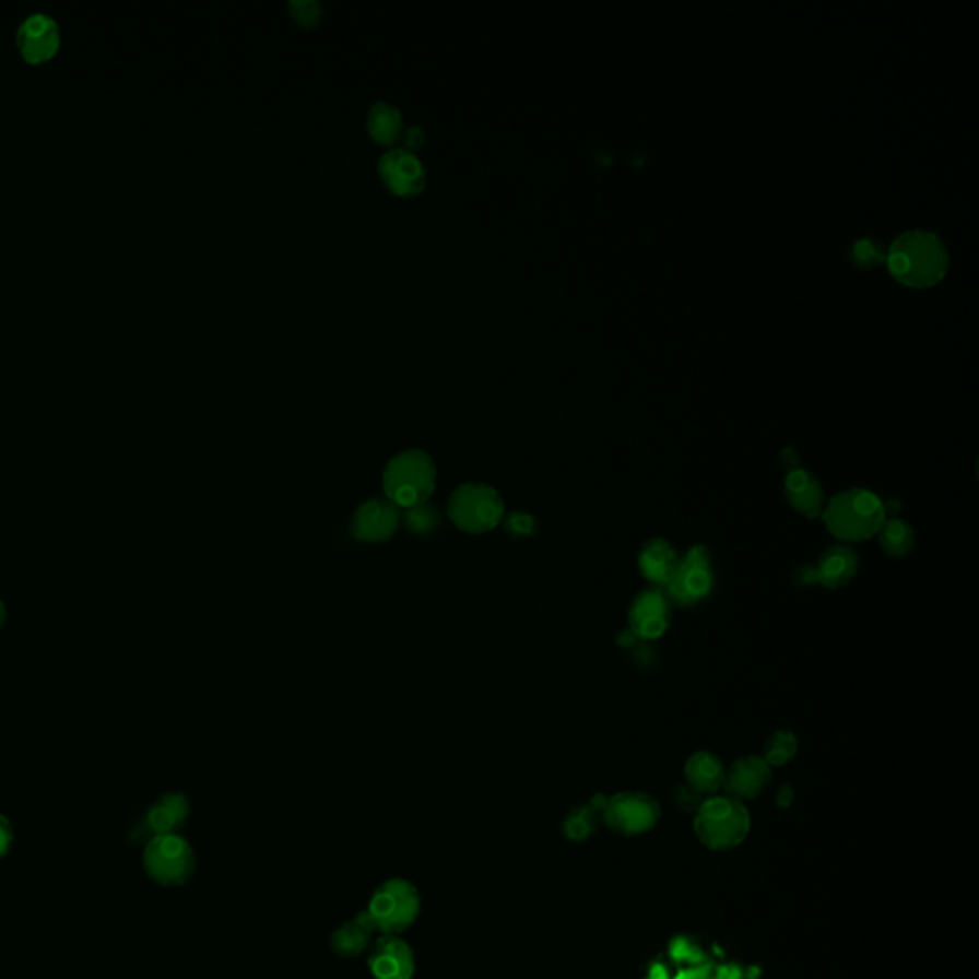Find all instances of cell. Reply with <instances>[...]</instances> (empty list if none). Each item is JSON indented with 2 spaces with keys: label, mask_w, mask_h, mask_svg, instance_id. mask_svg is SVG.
<instances>
[{
  "label": "cell",
  "mask_w": 979,
  "mask_h": 979,
  "mask_svg": "<svg viewBox=\"0 0 979 979\" xmlns=\"http://www.w3.org/2000/svg\"><path fill=\"white\" fill-rule=\"evenodd\" d=\"M821 519L838 542L859 543L878 534L887 515L884 502L874 492L848 488L826 499Z\"/></svg>",
  "instance_id": "obj_1"
},
{
  "label": "cell",
  "mask_w": 979,
  "mask_h": 979,
  "mask_svg": "<svg viewBox=\"0 0 979 979\" xmlns=\"http://www.w3.org/2000/svg\"><path fill=\"white\" fill-rule=\"evenodd\" d=\"M947 251L940 237L924 229H910L895 239L887 252V264L897 280L925 287L940 282L947 268Z\"/></svg>",
  "instance_id": "obj_2"
},
{
  "label": "cell",
  "mask_w": 979,
  "mask_h": 979,
  "mask_svg": "<svg viewBox=\"0 0 979 979\" xmlns=\"http://www.w3.org/2000/svg\"><path fill=\"white\" fill-rule=\"evenodd\" d=\"M750 813L744 802L731 795L704 798L695 813V833L706 848L726 851L741 846L750 833Z\"/></svg>",
  "instance_id": "obj_3"
},
{
  "label": "cell",
  "mask_w": 979,
  "mask_h": 979,
  "mask_svg": "<svg viewBox=\"0 0 979 979\" xmlns=\"http://www.w3.org/2000/svg\"><path fill=\"white\" fill-rule=\"evenodd\" d=\"M364 912L379 935H402L420 918V889L410 880H385L375 887Z\"/></svg>",
  "instance_id": "obj_4"
},
{
  "label": "cell",
  "mask_w": 979,
  "mask_h": 979,
  "mask_svg": "<svg viewBox=\"0 0 979 979\" xmlns=\"http://www.w3.org/2000/svg\"><path fill=\"white\" fill-rule=\"evenodd\" d=\"M435 463L421 450L400 451L390 459L382 473L387 499L405 509L425 504L435 490Z\"/></svg>",
  "instance_id": "obj_5"
},
{
  "label": "cell",
  "mask_w": 979,
  "mask_h": 979,
  "mask_svg": "<svg viewBox=\"0 0 979 979\" xmlns=\"http://www.w3.org/2000/svg\"><path fill=\"white\" fill-rule=\"evenodd\" d=\"M196 851L182 834H161L145 841L142 866L145 876L161 887H180L196 872Z\"/></svg>",
  "instance_id": "obj_6"
},
{
  "label": "cell",
  "mask_w": 979,
  "mask_h": 979,
  "mask_svg": "<svg viewBox=\"0 0 979 979\" xmlns=\"http://www.w3.org/2000/svg\"><path fill=\"white\" fill-rule=\"evenodd\" d=\"M448 512L459 530L482 534L499 524L504 517V502L488 484L467 482L451 494Z\"/></svg>",
  "instance_id": "obj_7"
},
{
  "label": "cell",
  "mask_w": 979,
  "mask_h": 979,
  "mask_svg": "<svg viewBox=\"0 0 979 979\" xmlns=\"http://www.w3.org/2000/svg\"><path fill=\"white\" fill-rule=\"evenodd\" d=\"M713 566L710 550L704 543H696L680 557V565L673 573L672 580L665 586V595L681 606H695L713 589Z\"/></svg>",
  "instance_id": "obj_8"
},
{
  "label": "cell",
  "mask_w": 979,
  "mask_h": 979,
  "mask_svg": "<svg viewBox=\"0 0 979 979\" xmlns=\"http://www.w3.org/2000/svg\"><path fill=\"white\" fill-rule=\"evenodd\" d=\"M604 825L622 836L649 833L660 821V805L645 792H618L606 800L601 811Z\"/></svg>",
  "instance_id": "obj_9"
},
{
  "label": "cell",
  "mask_w": 979,
  "mask_h": 979,
  "mask_svg": "<svg viewBox=\"0 0 979 979\" xmlns=\"http://www.w3.org/2000/svg\"><path fill=\"white\" fill-rule=\"evenodd\" d=\"M672 601L664 589H641L627 611V627L639 641H658L672 626Z\"/></svg>",
  "instance_id": "obj_10"
},
{
  "label": "cell",
  "mask_w": 979,
  "mask_h": 979,
  "mask_svg": "<svg viewBox=\"0 0 979 979\" xmlns=\"http://www.w3.org/2000/svg\"><path fill=\"white\" fill-rule=\"evenodd\" d=\"M367 968L374 979H413L417 970L412 947L402 935H379L371 943Z\"/></svg>",
  "instance_id": "obj_11"
},
{
  "label": "cell",
  "mask_w": 979,
  "mask_h": 979,
  "mask_svg": "<svg viewBox=\"0 0 979 979\" xmlns=\"http://www.w3.org/2000/svg\"><path fill=\"white\" fill-rule=\"evenodd\" d=\"M17 46L25 60L38 63L52 58L60 46V25L52 15L35 12L23 20L17 30Z\"/></svg>",
  "instance_id": "obj_12"
},
{
  "label": "cell",
  "mask_w": 979,
  "mask_h": 979,
  "mask_svg": "<svg viewBox=\"0 0 979 979\" xmlns=\"http://www.w3.org/2000/svg\"><path fill=\"white\" fill-rule=\"evenodd\" d=\"M400 512L389 499H369L352 519V534L359 542H387L397 532Z\"/></svg>",
  "instance_id": "obj_13"
},
{
  "label": "cell",
  "mask_w": 979,
  "mask_h": 979,
  "mask_svg": "<svg viewBox=\"0 0 979 979\" xmlns=\"http://www.w3.org/2000/svg\"><path fill=\"white\" fill-rule=\"evenodd\" d=\"M771 782V767L762 756H742L726 769L723 788L739 802L754 800Z\"/></svg>",
  "instance_id": "obj_14"
},
{
  "label": "cell",
  "mask_w": 979,
  "mask_h": 979,
  "mask_svg": "<svg viewBox=\"0 0 979 979\" xmlns=\"http://www.w3.org/2000/svg\"><path fill=\"white\" fill-rule=\"evenodd\" d=\"M680 565V555L664 538H652L642 543L637 555V568L650 588L665 589Z\"/></svg>",
  "instance_id": "obj_15"
},
{
  "label": "cell",
  "mask_w": 979,
  "mask_h": 979,
  "mask_svg": "<svg viewBox=\"0 0 979 979\" xmlns=\"http://www.w3.org/2000/svg\"><path fill=\"white\" fill-rule=\"evenodd\" d=\"M379 173L382 180L389 184L397 193H413L423 188L425 168L413 153L402 148L382 153L379 160Z\"/></svg>",
  "instance_id": "obj_16"
},
{
  "label": "cell",
  "mask_w": 979,
  "mask_h": 979,
  "mask_svg": "<svg viewBox=\"0 0 979 979\" xmlns=\"http://www.w3.org/2000/svg\"><path fill=\"white\" fill-rule=\"evenodd\" d=\"M785 496L790 507L805 519H817L825 509L826 497L821 482L815 474L802 467L788 471L785 479Z\"/></svg>",
  "instance_id": "obj_17"
},
{
  "label": "cell",
  "mask_w": 979,
  "mask_h": 979,
  "mask_svg": "<svg viewBox=\"0 0 979 979\" xmlns=\"http://www.w3.org/2000/svg\"><path fill=\"white\" fill-rule=\"evenodd\" d=\"M815 570L818 586L826 589L846 588L859 573V557L846 543H836L821 555Z\"/></svg>",
  "instance_id": "obj_18"
},
{
  "label": "cell",
  "mask_w": 979,
  "mask_h": 979,
  "mask_svg": "<svg viewBox=\"0 0 979 979\" xmlns=\"http://www.w3.org/2000/svg\"><path fill=\"white\" fill-rule=\"evenodd\" d=\"M188 817H190L188 798L178 792H170V794L161 795L160 800L153 803L145 813V830L150 833V838L161 836V834H178V830L186 825Z\"/></svg>",
  "instance_id": "obj_19"
},
{
  "label": "cell",
  "mask_w": 979,
  "mask_h": 979,
  "mask_svg": "<svg viewBox=\"0 0 979 979\" xmlns=\"http://www.w3.org/2000/svg\"><path fill=\"white\" fill-rule=\"evenodd\" d=\"M375 933L377 932H375L374 925L369 922L366 912L362 910L359 915L333 930L329 937V948L339 958H356L371 947Z\"/></svg>",
  "instance_id": "obj_20"
},
{
  "label": "cell",
  "mask_w": 979,
  "mask_h": 979,
  "mask_svg": "<svg viewBox=\"0 0 979 979\" xmlns=\"http://www.w3.org/2000/svg\"><path fill=\"white\" fill-rule=\"evenodd\" d=\"M685 785L693 788L700 795H716L723 788L726 767L716 754L711 752H695L685 762Z\"/></svg>",
  "instance_id": "obj_21"
},
{
  "label": "cell",
  "mask_w": 979,
  "mask_h": 979,
  "mask_svg": "<svg viewBox=\"0 0 979 979\" xmlns=\"http://www.w3.org/2000/svg\"><path fill=\"white\" fill-rule=\"evenodd\" d=\"M880 547L889 557H907L915 550V530L907 520L887 517L878 530Z\"/></svg>",
  "instance_id": "obj_22"
},
{
  "label": "cell",
  "mask_w": 979,
  "mask_h": 979,
  "mask_svg": "<svg viewBox=\"0 0 979 979\" xmlns=\"http://www.w3.org/2000/svg\"><path fill=\"white\" fill-rule=\"evenodd\" d=\"M367 127L379 142H392L402 132V117L392 104L377 102L367 114Z\"/></svg>",
  "instance_id": "obj_23"
},
{
  "label": "cell",
  "mask_w": 979,
  "mask_h": 979,
  "mask_svg": "<svg viewBox=\"0 0 979 979\" xmlns=\"http://www.w3.org/2000/svg\"><path fill=\"white\" fill-rule=\"evenodd\" d=\"M798 754V736L790 731H775L764 746V759L769 767L790 764Z\"/></svg>",
  "instance_id": "obj_24"
},
{
  "label": "cell",
  "mask_w": 979,
  "mask_h": 979,
  "mask_svg": "<svg viewBox=\"0 0 979 979\" xmlns=\"http://www.w3.org/2000/svg\"><path fill=\"white\" fill-rule=\"evenodd\" d=\"M597 821H599V813L589 803L588 805H578L566 815L563 833L570 841L588 840L597 828Z\"/></svg>",
  "instance_id": "obj_25"
},
{
  "label": "cell",
  "mask_w": 979,
  "mask_h": 979,
  "mask_svg": "<svg viewBox=\"0 0 979 979\" xmlns=\"http://www.w3.org/2000/svg\"><path fill=\"white\" fill-rule=\"evenodd\" d=\"M405 527L413 534H427L430 530H435L438 527V515H436L435 509L433 507H428V505L421 504L415 505V507H410L408 511H405Z\"/></svg>",
  "instance_id": "obj_26"
},
{
  "label": "cell",
  "mask_w": 979,
  "mask_h": 979,
  "mask_svg": "<svg viewBox=\"0 0 979 979\" xmlns=\"http://www.w3.org/2000/svg\"><path fill=\"white\" fill-rule=\"evenodd\" d=\"M672 800L683 813H696L700 803L704 802V795L698 794L687 785H680V787L673 788Z\"/></svg>",
  "instance_id": "obj_27"
},
{
  "label": "cell",
  "mask_w": 979,
  "mask_h": 979,
  "mask_svg": "<svg viewBox=\"0 0 979 979\" xmlns=\"http://www.w3.org/2000/svg\"><path fill=\"white\" fill-rule=\"evenodd\" d=\"M290 8L293 15H295L298 22L303 23V25H312V23L318 22V17H320V4H318V2H312V0H306V2H291Z\"/></svg>",
  "instance_id": "obj_28"
},
{
  "label": "cell",
  "mask_w": 979,
  "mask_h": 979,
  "mask_svg": "<svg viewBox=\"0 0 979 979\" xmlns=\"http://www.w3.org/2000/svg\"><path fill=\"white\" fill-rule=\"evenodd\" d=\"M507 528L515 535H530L535 532V519L528 512H512L507 517Z\"/></svg>",
  "instance_id": "obj_29"
},
{
  "label": "cell",
  "mask_w": 979,
  "mask_h": 979,
  "mask_svg": "<svg viewBox=\"0 0 979 979\" xmlns=\"http://www.w3.org/2000/svg\"><path fill=\"white\" fill-rule=\"evenodd\" d=\"M14 840L15 834L14 828H12V823H10V818L0 813V861L12 851Z\"/></svg>",
  "instance_id": "obj_30"
},
{
  "label": "cell",
  "mask_w": 979,
  "mask_h": 979,
  "mask_svg": "<svg viewBox=\"0 0 979 979\" xmlns=\"http://www.w3.org/2000/svg\"><path fill=\"white\" fill-rule=\"evenodd\" d=\"M794 583L800 588H810V586H818L817 570L815 565L798 566L794 570Z\"/></svg>",
  "instance_id": "obj_31"
},
{
  "label": "cell",
  "mask_w": 979,
  "mask_h": 979,
  "mask_svg": "<svg viewBox=\"0 0 979 979\" xmlns=\"http://www.w3.org/2000/svg\"><path fill=\"white\" fill-rule=\"evenodd\" d=\"M780 463L785 465L787 471H794V469L800 467V458H798V453L794 450L788 448V450L780 451Z\"/></svg>",
  "instance_id": "obj_32"
},
{
  "label": "cell",
  "mask_w": 979,
  "mask_h": 979,
  "mask_svg": "<svg viewBox=\"0 0 979 979\" xmlns=\"http://www.w3.org/2000/svg\"><path fill=\"white\" fill-rule=\"evenodd\" d=\"M637 641H639V639H637V637L632 634V629H629V627H626V629H622V632H620L618 634V637H616V642H618L622 649H632V647H635V642Z\"/></svg>",
  "instance_id": "obj_33"
},
{
  "label": "cell",
  "mask_w": 979,
  "mask_h": 979,
  "mask_svg": "<svg viewBox=\"0 0 979 979\" xmlns=\"http://www.w3.org/2000/svg\"><path fill=\"white\" fill-rule=\"evenodd\" d=\"M792 800H794V790H792V787H788V785L780 787L779 792H777V805H779V807H788V805L792 803Z\"/></svg>",
  "instance_id": "obj_34"
},
{
  "label": "cell",
  "mask_w": 979,
  "mask_h": 979,
  "mask_svg": "<svg viewBox=\"0 0 979 979\" xmlns=\"http://www.w3.org/2000/svg\"><path fill=\"white\" fill-rule=\"evenodd\" d=\"M423 142V130L420 127H410V129L405 130V144L408 145H420Z\"/></svg>",
  "instance_id": "obj_35"
},
{
  "label": "cell",
  "mask_w": 979,
  "mask_h": 979,
  "mask_svg": "<svg viewBox=\"0 0 979 979\" xmlns=\"http://www.w3.org/2000/svg\"><path fill=\"white\" fill-rule=\"evenodd\" d=\"M691 953V947H688L687 941L680 937V940H675L672 943V955L677 956V958H683V956H688Z\"/></svg>",
  "instance_id": "obj_36"
},
{
  "label": "cell",
  "mask_w": 979,
  "mask_h": 979,
  "mask_svg": "<svg viewBox=\"0 0 979 979\" xmlns=\"http://www.w3.org/2000/svg\"><path fill=\"white\" fill-rule=\"evenodd\" d=\"M650 979H668L664 968H662V966H654L652 971H650Z\"/></svg>",
  "instance_id": "obj_37"
},
{
  "label": "cell",
  "mask_w": 979,
  "mask_h": 979,
  "mask_svg": "<svg viewBox=\"0 0 979 979\" xmlns=\"http://www.w3.org/2000/svg\"><path fill=\"white\" fill-rule=\"evenodd\" d=\"M4 622H7V606L0 601V627L4 626Z\"/></svg>",
  "instance_id": "obj_38"
}]
</instances>
